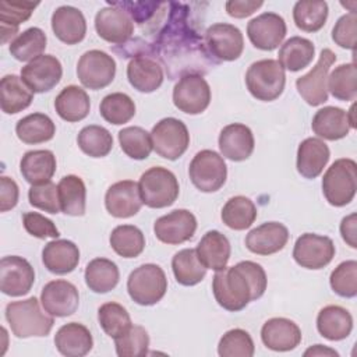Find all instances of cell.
<instances>
[{
    "instance_id": "6da1fadb",
    "label": "cell",
    "mask_w": 357,
    "mask_h": 357,
    "mask_svg": "<svg viewBox=\"0 0 357 357\" xmlns=\"http://www.w3.org/2000/svg\"><path fill=\"white\" fill-rule=\"evenodd\" d=\"M170 7L165 26L155 36L149 53L158 54L170 79L177 75L208 73L216 63L206 52L202 36L188 21V4L170 3Z\"/></svg>"
},
{
    "instance_id": "7a4b0ae2",
    "label": "cell",
    "mask_w": 357,
    "mask_h": 357,
    "mask_svg": "<svg viewBox=\"0 0 357 357\" xmlns=\"http://www.w3.org/2000/svg\"><path fill=\"white\" fill-rule=\"evenodd\" d=\"M266 284V273L259 264L241 261L215 273L212 291L222 308L236 312L245 308L250 301L262 297Z\"/></svg>"
},
{
    "instance_id": "3957f363",
    "label": "cell",
    "mask_w": 357,
    "mask_h": 357,
    "mask_svg": "<svg viewBox=\"0 0 357 357\" xmlns=\"http://www.w3.org/2000/svg\"><path fill=\"white\" fill-rule=\"evenodd\" d=\"M6 319L14 336L20 339L47 336L54 324L53 315L42 311L36 297L8 303L6 305Z\"/></svg>"
},
{
    "instance_id": "277c9868",
    "label": "cell",
    "mask_w": 357,
    "mask_h": 357,
    "mask_svg": "<svg viewBox=\"0 0 357 357\" xmlns=\"http://www.w3.org/2000/svg\"><path fill=\"white\" fill-rule=\"evenodd\" d=\"M284 84V68L273 59L254 61L245 73V85L248 92L262 102H272L278 99L283 93Z\"/></svg>"
},
{
    "instance_id": "5b68a950",
    "label": "cell",
    "mask_w": 357,
    "mask_h": 357,
    "mask_svg": "<svg viewBox=\"0 0 357 357\" xmlns=\"http://www.w3.org/2000/svg\"><path fill=\"white\" fill-rule=\"evenodd\" d=\"M357 191V163L353 159L342 158L335 160L322 177V192L333 206L350 204Z\"/></svg>"
},
{
    "instance_id": "8992f818",
    "label": "cell",
    "mask_w": 357,
    "mask_h": 357,
    "mask_svg": "<svg viewBox=\"0 0 357 357\" xmlns=\"http://www.w3.org/2000/svg\"><path fill=\"white\" fill-rule=\"evenodd\" d=\"M142 202L155 209L166 208L174 204L180 187L173 172L162 166H153L141 174L138 183Z\"/></svg>"
},
{
    "instance_id": "52a82bcc",
    "label": "cell",
    "mask_w": 357,
    "mask_h": 357,
    "mask_svg": "<svg viewBox=\"0 0 357 357\" xmlns=\"http://www.w3.org/2000/svg\"><path fill=\"white\" fill-rule=\"evenodd\" d=\"M167 290V279L156 264H144L135 268L127 279V291L131 300L139 305L159 303Z\"/></svg>"
},
{
    "instance_id": "ba28073f",
    "label": "cell",
    "mask_w": 357,
    "mask_h": 357,
    "mask_svg": "<svg viewBox=\"0 0 357 357\" xmlns=\"http://www.w3.org/2000/svg\"><path fill=\"white\" fill-rule=\"evenodd\" d=\"M188 174L191 183L202 192L220 190L227 178V166L223 156L211 149H202L192 158Z\"/></svg>"
},
{
    "instance_id": "9c48e42d",
    "label": "cell",
    "mask_w": 357,
    "mask_h": 357,
    "mask_svg": "<svg viewBox=\"0 0 357 357\" xmlns=\"http://www.w3.org/2000/svg\"><path fill=\"white\" fill-rule=\"evenodd\" d=\"M204 43L216 64L237 60L244 49L241 31L227 22H216L208 26L204 35Z\"/></svg>"
},
{
    "instance_id": "30bf717a",
    "label": "cell",
    "mask_w": 357,
    "mask_h": 357,
    "mask_svg": "<svg viewBox=\"0 0 357 357\" xmlns=\"http://www.w3.org/2000/svg\"><path fill=\"white\" fill-rule=\"evenodd\" d=\"M152 146L155 152L167 159H178L190 145V132L187 126L174 117H166L158 121L151 131Z\"/></svg>"
},
{
    "instance_id": "8fae6325",
    "label": "cell",
    "mask_w": 357,
    "mask_h": 357,
    "mask_svg": "<svg viewBox=\"0 0 357 357\" xmlns=\"http://www.w3.org/2000/svg\"><path fill=\"white\" fill-rule=\"evenodd\" d=\"M336 61V54L329 49H322L315 66L304 75L296 79V88L300 96L310 106H319L328 100L326 79L329 68Z\"/></svg>"
},
{
    "instance_id": "7c38bea8",
    "label": "cell",
    "mask_w": 357,
    "mask_h": 357,
    "mask_svg": "<svg viewBox=\"0 0 357 357\" xmlns=\"http://www.w3.org/2000/svg\"><path fill=\"white\" fill-rule=\"evenodd\" d=\"M77 75L79 82L88 89L98 91L106 88L114 79L116 61L103 50H88L78 60Z\"/></svg>"
},
{
    "instance_id": "4fadbf2b",
    "label": "cell",
    "mask_w": 357,
    "mask_h": 357,
    "mask_svg": "<svg viewBox=\"0 0 357 357\" xmlns=\"http://www.w3.org/2000/svg\"><path fill=\"white\" fill-rule=\"evenodd\" d=\"M174 106L187 114H199L211 103V88L199 74L180 77L173 88Z\"/></svg>"
},
{
    "instance_id": "5bb4252c",
    "label": "cell",
    "mask_w": 357,
    "mask_h": 357,
    "mask_svg": "<svg viewBox=\"0 0 357 357\" xmlns=\"http://www.w3.org/2000/svg\"><path fill=\"white\" fill-rule=\"evenodd\" d=\"M335 252L332 238L315 233H304L296 240L293 258L301 268L321 269L333 259Z\"/></svg>"
},
{
    "instance_id": "9a60e30c",
    "label": "cell",
    "mask_w": 357,
    "mask_h": 357,
    "mask_svg": "<svg viewBox=\"0 0 357 357\" xmlns=\"http://www.w3.org/2000/svg\"><path fill=\"white\" fill-rule=\"evenodd\" d=\"M63 67L53 54H40L21 68V78L33 93L53 89L61 79Z\"/></svg>"
},
{
    "instance_id": "2e32d148",
    "label": "cell",
    "mask_w": 357,
    "mask_h": 357,
    "mask_svg": "<svg viewBox=\"0 0 357 357\" xmlns=\"http://www.w3.org/2000/svg\"><path fill=\"white\" fill-rule=\"evenodd\" d=\"M35 282L32 265L22 257L7 255L0 261V290L11 297L26 294Z\"/></svg>"
},
{
    "instance_id": "e0dca14e",
    "label": "cell",
    "mask_w": 357,
    "mask_h": 357,
    "mask_svg": "<svg viewBox=\"0 0 357 357\" xmlns=\"http://www.w3.org/2000/svg\"><path fill=\"white\" fill-rule=\"evenodd\" d=\"M197 230V219L187 209H174L167 215L156 219L153 233L156 238L165 244H181L194 237Z\"/></svg>"
},
{
    "instance_id": "ac0fdd59",
    "label": "cell",
    "mask_w": 357,
    "mask_h": 357,
    "mask_svg": "<svg viewBox=\"0 0 357 357\" xmlns=\"http://www.w3.org/2000/svg\"><path fill=\"white\" fill-rule=\"evenodd\" d=\"M287 28L282 15L276 13H264L252 18L247 25L250 42L259 50L271 52L282 45Z\"/></svg>"
},
{
    "instance_id": "d6986e66",
    "label": "cell",
    "mask_w": 357,
    "mask_h": 357,
    "mask_svg": "<svg viewBox=\"0 0 357 357\" xmlns=\"http://www.w3.org/2000/svg\"><path fill=\"white\" fill-rule=\"evenodd\" d=\"M40 303L46 312L63 318L73 315L77 311L79 293L71 282L56 279L43 286L40 291Z\"/></svg>"
},
{
    "instance_id": "ffe728a7",
    "label": "cell",
    "mask_w": 357,
    "mask_h": 357,
    "mask_svg": "<svg viewBox=\"0 0 357 357\" xmlns=\"http://www.w3.org/2000/svg\"><path fill=\"white\" fill-rule=\"evenodd\" d=\"M95 29L103 40L121 46L131 39L134 33V21L124 10L107 6L96 13Z\"/></svg>"
},
{
    "instance_id": "44dd1931",
    "label": "cell",
    "mask_w": 357,
    "mask_h": 357,
    "mask_svg": "<svg viewBox=\"0 0 357 357\" xmlns=\"http://www.w3.org/2000/svg\"><path fill=\"white\" fill-rule=\"evenodd\" d=\"M142 204L138 184L132 180H121L112 184L105 195V206L107 212L120 219L137 215Z\"/></svg>"
},
{
    "instance_id": "7402d4cb",
    "label": "cell",
    "mask_w": 357,
    "mask_h": 357,
    "mask_svg": "<svg viewBox=\"0 0 357 357\" xmlns=\"http://www.w3.org/2000/svg\"><path fill=\"white\" fill-rule=\"evenodd\" d=\"M218 142L222 156L233 162H243L248 159L255 146L252 131L241 123H231L223 127Z\"/></svg>"
},
{
    "instance_id": "603a6c76",
    "label": "cell",
    "mask_w": 357,
    "mask_h": 357,
    "mask_svg": "<svg viewBox=\"0 0 357 357\" xmlns=\"http://www.w3.org/2000/svg\"><path fill=\"white\" fill-rule=\"evenodd\" d=\"M289 230L283 223L266 222L252 229L245 236V247L257 255H271L284 248Z\"/></svg>"
},
{
    "instance_id": "cb8c5ba5",
    "label": "cell",
    "mask_w": 357,
    "mask_h": 357,
    "mask_svg": "<svg viewBox=\"0 0 357 357\" xmlns=\"http://www.w3.org/2000/svg\"><path fill=\"white\" fill-rule=\"evenodd\" d=\"M301 329L287 318H271L261 328L262 343L273 351H290L301 342Z\"/></svg>"
},
{
    "instance_id": "d4e9b609",
    "label": "cell",
    "mask_w": 357,
    "mask_h": 357,
    "mask_svg": "<svg viewBox=\"0 0 357 357\" xmlns=\"http://www.w3.org/2000/svg\"><path fill=\"white\" fill-rule=\"evenodd\" d=\"M130 85L142 93L156 91L163 82L162 66L148 54L134 56L127 66Z\"/></svg>"
},
{
    "instance_id": "484cf974",
    "label": "cell",
    "mask_w": 357,
    "mask_h": 357,
    "mask_svg": "<svg viewBox=\"0 0 357 357\" xmlns=\"http://www.w3.org/2000/svg\"><path fill=\"white\" fill-rule=\"evenodd\" d=\"M52 29L63 43L77 45L85 38L86 21L81 10L73 6H61L52 14Z\"/></svg>"
},
{
    "instance_id": "4316f807",
    "label": "cell",
    "mask_w": 357,
    "mask_h": 357,
    "mask_svg": "<svg viewBox=\"0 0 357 357\" xmlns=\"http://www.w3.org/2000/svg\"><path fill=\"white\" fill-rule=\"evenodd\" d=\"M42 262L49 272L54 275H67L78 266L79 250L70 240L54 238L43 247Z\"/></svg>"
},
{
    "instance_id": "83f0119b",
    "label": "cell",
    "mask_w": 357,
    "mask_h": 357,
    "mask_svg": "<svg viewBox=\"0 0 357 357\" xmlns=\"http://www.w3.org/2000/svg\"><path fill=\"white\" fill-rule=\"evenodd\" d=\"M329 156V148L321 138H305L297 149V172L305 178H315L328 165Z\"/></svg>"
},
{
    "instance_id": "f1b7e54d",
    "label": "cell",
    "mask_w": 357,
    "mask_h": 357,
    "mask_svg": "<svg viewBox=\"0 0 357 357\" xmlns=\"http://www.w3.org/2000/svg\"><path fill=\"white\" fill-rule=\"evenodd\" d=\"M195 251L198 259L206 269L218 272L226 268L230 259L231 247L223 233L218 230H209L202 236Z\"/></svg>"
},
{
    "instance_id": "f546056e",
    "label": "cell",
    "mask_w": 357,
    "mask_h": 357,
    "mask_svg": "<svg viewBox=\"0 0 357 357\" xmlns=\"http://www.w3.org/2000/svg\"><path fill=\"white\" fill-rule=\"evenodd\" d=\"M54 346L66 357H82L92 350L93 339L85 325L68 322L56 332Z\"/></svg>"
},
{
    "instance_id": "4dcf8cb0",
    "label": "cell",
    "mask_w": 357,
    "mask_h": 357,
    "mask_svg": "<svg viewBox=\"0 0 357 357\" xmlns=\"http://www.w3.org/2000/svg\"><path fill=\"white\" fill-rule=\"evenodd\" d=\"M56 156L49 149H33L24 153L20 162V172L25 181L32 185L50 181L56 173Z\"/></svg>"
},
{
    "instance_id": "1f68e13d",
    "label": "cell",
    "mask_w": 357,
    "mask_h": 357,
    "mask_svg": "<svg viewBox=\"0 0 357 357\" xmlns=\"http://www.w3.org/2000/svg\"><path fill=\"white\" fill-rule=\"evenodd\" d=\"M317 329L328 340H343L351 333L353 317L340 305H326L318 312Z\"/></svg>"
},
{
    "instance_id": "d6a6232c",
    "label": "cell",
    "mask_w": 357,
    "mask_h": 357,
    "mask_svg": "<svg viewBox=\"0 0 357 357\" xmlns=\"http://www.w3.org/2000/svg\"><path fill=\"white\" fill-rule=\"evenodd\" d=\"M312 131L324 139L337 141L344 138L350 131V123L347 119V113L335 106H325L319 109L311 123Z\"/></svg>"
},
{
    "instance_id": "836d02e7",
    "label": "cell",
    "mask_w": 357,
    "mask_h": 357,
    "mask_svg": "<svg viewBox=\"0 0 357 357\" xmlns=\"http://www.w3.org/2000/svg\"><path fill=\"white\" fill-rule=\"evenodd\" d=\"M56 113L68 123L84 120L89 114L91 100L85 89L77 85H68L54 99Z\"/></svg>"
},
{
    "instance_id": "e575fe53",
    "label": "cell",
    "mask_w": 357,
    "mask_h": 357,
    "mask_svg": "<svg viewBox=\"0 0 357 357\" xmlns=\"http://www.w3.org/2000/svg\"><path fill=\"white\" fill-rule=\"evenodd\" d=\"M0 105L6 114H15L26 109L33 100V92L15 74L4 75L0 81Z\"/></svg>"
},
{
    "instance_id": "d590c367",
    "label": "cell",
    "mask_w": 357,
    "mask_h": 357,
    "mask_svg": "<svg viewBox=\"0 0 357 357\" xmlns=\"http://www.w3.org/2000/svg\"><path fill=\"white\" fill-rule=\"evenodd\" d=\"M279 63L290 73L300 71L308 67L315 56L314 43L301 36H291L279 49Z\"/></svg>"
},
{
    "instance_id": "8d00e7d4",
    "label": "cell",
    "mask_w": 357,
    "mask_h": 357,
    "mask_svg": "<svg viewBox=\"0 0 357 357\" xmlns=\"http://www.w3.org/2000/svg\"><path fill=\"white\" fill-rule=\"evenodd\" d=\"M15 134L20 141L28 145L50 141L56 134L53 120L45 113H32L15 124Z\"/></svg>"
},
{
    "instance_id": "74e56055",
    "label": "cell",
    "mask_w": 357,
    "mask_h": 357,
    "mask_svg": "<svg viewBox=\"0 0 357 357\" xmlns=\"http://www.w3.org/2000/svg\"><path fill=\"white\" fill-rule=\"evenodd\" d=\"M59 199L61 212L70 216H82L86 206V188L79 176L67 174L59 184Z\"/></svg>"
},
{
    "instance_id": "f35d334b",
    "label": "cell",
    "mask_w": 357,
    "mask_h": 357,
    "mask_svg": "<svg viewBox=\"0 0 357 357\" xmlns=\"http://www.w3.org/2000/svg\"><path fill=\"white\" fill-rule=\"evenodd\" d=\"M85 283L93 293H107L113 290L120 279L117 265L107 258H95L85 268Z\"/></svg>"
},
{
    "instance_id": "ab89813d",
    "label": "cell",
    "mask_w": 357,
    "mask_h": 357,
    "mask_svg": "<svg viewBox=\"0 0 357 357\" xmlns=\"http://www.w3.org/2000/svg\"><path fill=\"white\" fill-rule=\"evenodd\" d=\"M172 269L176 282L181 286H195L206 275V268L198 259L194 248H184L174 254Z\"/></svg>"
},
{
    "instance_id": "60d3db41",
    "label": "cell",
    "mask_w": 357,
    "mask_h": 357,
    "mask_svg": "<svg viewBox=\"0 0 357 357\" xmlns=\"http://www.w3.org/2000/svg\"><path fill=\"white\" fill-rule=\"evenodd\" d=\"M257 213V206L250 198L236 195L227 199L223 205L220 218L227 227L233 230H245L255 222Z\"/></svg>"
},
{
    "instance_id": "b9f144b4",
    "label": "cell",
    "mask_w": 357,
    "mask_h": 357,
    "mask_svg": "<svg viewBox=\"0 0 357 357\" xmlns=\"http://www.w3.org/2000/svg\"><path fill=\"white\" fill-rule=\"evenodd\" d=\"M39 3L31 1H0V25H1V43L13 39L18 31V25L25 22L38 7Z\"/></svg>"
},
{
    "instance_id": "7bdbcfd3",
    "label": "cell",
    "mask_w": 357,
    "mask_h": 357,
    "mask_svg": "<svg viewBox=\"0 0 357 357\" xmlns=\"http://www.w3.org/2000/svg\"><path fill=\"white\" fill-rule=\"evenodd\" d=\"M46 33L38 28L32 26L18 33L8 46L11 56L18 61H31L40 56L46 49Z\"/></svg>"
},
{
    "instance_id": "ee69618b",
    "label": "cell",
    "mask_w": 357,
    "mask_h": 357,
    "mask_svg": "<svg viewBox=\"0 0 357 357\" xmlns=\"http://www.w3.org/2000/svg\"><path fill=\"white\" fill-rule=\"evenodd\" d=\"M109 241L113 251L123 258H135L145 248L144 233L132 225H120L114 227Z\"/></svg>"
},
{
    "instance_id": "f6af8a7d",
    "label": "cell",
    "mask_w": 357,
    "mask_h": 357,
    "mask_svg": "<svg viewBox=\"0 0 357 357\" xmlns=\"http://www.w3.org/2000/svg\"><path fill=\"white\" fill-rule=\"evenodd\" d=\"M326 89L333 98L353 102L357 96V68L354 63L337 66L326 79Z\"/></svg>"
},
{
    "instance_id": "bcb514c9",
    "label": "cell",
    "mask_w": 357,
    "mask_h": 357,
    "mask_svg": "<svg viewBox=\"0 0 357 357\" xmlns=\"http://www.w3.org/2000/svg\"><path fill=\"white\" fill-rule=\"evenodd\" d=\"M328 3L301 0L293 7V20L298 29L305 32L319 31L328 18Z\"/></svg>"
},
{
    "instance_id": "7dc6e473",
    "label": "cell",
    "mask_w": 357,
    "mask_h": 357,
    "mask_svg": "<svg viewBox=\"0 0 357 357\" xmlns=\"http://www.w3.org/2000/svg\"><path fill=\"white\" fill-rule=\"evenodd\" d=\"M77 144L85 155L91 158H103L109 155L113 148V137L105 127L91 124L78 132Z\"/></svg>"
},
{
    "instance_id": "c3c4849f",
    "label": "cell",
    "mask_w": 357,
    "mask_h": 357,
    "mask_svg": "<svg viewBox=\"0 0 357 357\" xmlns=\"http://www.w3.org/2000/svg\"><path fill=\"white\" fill-rule=\"evenodd\" d=\"M99 112L107 123L120 126L135 116V103L127 93L113 92L102 99Z\"/></svg>"
},
{
    "instance_id": "681fc988",
    "label": "cell",
    "mask_w": 357,
    "mask_h": 357,
    "mask_svg": "<svg viewBox=\"0 0 357 357\" xmlns=\"http://www.w3.org/2000/svg\"><path fill=\"white\" fill-rule=\"evenodd\" d=\"M119 142L121 151L131 159L144 160L146 159L153 146L151 139V132L145 131L142 127H126L119 131Z\"/></svg>"
},
{
    "instance_id": "f907efd6",
    "label": "cell",
    "mask_w": 357,
    "mask_h": 357,
    "mask_svg": "<svg viewBox=\"0 0 357 357\" xmlns=\"http://www.w3.org/2000/svg\"><path fill=\"white\" fill-rule=\"evenodd\" d=\"M98 321L103 332L113 339L124 333L132 325L127 310L114 301L105 303L99 307Z\"/></svg>"
},
{
    "instance_id": "816d5d0a",
    "label": "cell",
    "mask_w": 357,
    "mask_h": 357,
    "mask_svg": "<svg viewBox=\"0 0 357 357\" xmlns=\"http://www.w3.org/2000/svg\"><path fill=\"white\" fill-rule=\"evenodd\" d=\"M116 353L120 357H139L148 354L149 335L145 328L131 325L124 333L114 337Z\"/></svg>"
},
{
    "instance_id": "f5cc1de1",
    "label": "cell",
    "mask_w": 357,
    "mask_h": 357,
    "mask_svg": "<svg viewBox=\"0 0 357 357\" xmlns=\"http://www.w3.org/2000/svg\"><path fill=\"white\" fill-rule=\"evenodd\" d=\"M255 346L250 333L236 328L227 331L219 340L218 354L222 357H252Z\"/></svg>"
},
{
    "instance_id": "db71d44e",
    "label": "cell",
    "mask_w": 357,
    "mask_h": 357,
    "mask_svg": "<svg viewBox=\"0 0 357 357\" xmlns=\"http://www.w3.org/2000/svg\"><path fill=\"white\" fill-rule=\"evenodd\" d=\"M329 283L332 290L346 298H353L357 296V262L349 259L340 262L331 273Z\"/></svg>"
},
{
    "instance_id": "11a10c76",
    "label": "cell",
    "mask_w": 357,
    "mask_h": 357,
    "mask_svg": "<svg viewBox=\"0 0 357 357\" xmlns=\"http://www.w3.org/2000/svg\"><path fill=\"white\" fill-rule=\"evenodd\" d=\"M28 199L33 208H38L47 213L56 215L61 211L59 190L52 180L42 184L32 185L28 191Z\"/></svg>"
},
{
    "instance_id": "9f6ffc18",
    "label": "cell",
    "mask_w": 357,
    "mask_h": 357,
    "mask_svg": "<svg viewBox=\"0 0 357 357\" xmlns=\"http://www.w3.org/2000/svg\"><path fill=\"white\" fill-rule=\"evenodd\" d=\"M109 6L119 7L124 10L132 21L142 25L158 17L163 3L159 1H109Z\"/></svg>"
},
{
    "instance_id": "6f0895ef",
    "label": "cell",
    "mask_w": 357,
    "mask_h": 357,
    "mask_svg": "<svg viewBox=\"0 0 357 357\" xmlns=\"http://www.w3.org/2000/svg\"><path fill=\"white\" fill-rule=\"evenodd\" d=\"M356 33H357V14L356 13H349L342 15L333 29H332V39L333 42L349 50H354L356 47Z\"/></svg>"
},
{
    "instance_id": "680465c9",
    "label": "cell",
    "mask_w": 357,
    "mask_h": 357,
    "mask_svg": "<svg viewBox=\"0 0 357 357\" xmlns=\"http://www.w3.org/2000/svg\"><path fill=\"white\" fill-rule=\"evenodd\" d=\"M22 225L26 233L36 238H57L60 236L56 225L38 212H25L22 215Z\"/></svg>"
},
{
    "instance_id": "91938a15",
    "label": "cell",
    "mask_w": 357,
    "mask_h": 357,
    "mask_svg": "<svg viewBox=\"0 0 357 357\" xmlns=\"http://www.w3.org/2000/svg\"><path fill=\"white\" fill-rule=\"evenodd\" d=\"M20 190L17 183L7 176L0 177V211L7 212L18 202Z\"/></svg>"
},
{
    "instance_id": "94428289",
    "label": "cell",
    "mask_w": 357,
    "mask_h": 357,
    "mask_svg": "<svg viewBox=\"0 0 357 357\" xmlns=\"http://www.w3.org/2000/svg\"><path fill=\"white\" fill-rule=\"evenodd\" d=\"M264 1L261 0H229L226 1V11L233 18H245L254 14Z\"/></svg>"
},
{
    "instance_id": "6125c7cd",
    "label": "cell",
    "mask_w": 357,
    "mask_h": 357,
    "mask_svg": "<svg viewBox=\"0 0 357 357\" xmlns=\"http://www.w3.org/2000/svg\"><path fill=\"white\" fill-rule=\"evenodd\" d=\"M357 215L356 213H350L349 216H344L342 219V223H340V234H342V238L351 247V248H357Z\"/></svg>"
},
{
    "instance_id": "be15d7a7",
    "label": "cell",
    "mask_w": 357,
    "mask_h": 357,
    "mask_svg": "<svg viewBox=\"0 0 357 357\" xmlns=\"http://www.w3.org/2000/svg\"><path fill=\"white\" fill-rule=\"evenodd\" d=\"M304 356H333V357H337L339 353L331 347H326V346H322V344H314L311 347H308L305 351H304Z\"/></svg>"
},
{
    "instance_id": "e7e4bbea",
    "label": "cell",
    "mask_w": 357,
    "mask_h": 357,
    "mask_svg": "<svg viewBox=\"0 0 357 357\" xmlns=\"http://www.w3.org/2000/svg\"><path fill=\"white\" fill-rule=\"evenodd\" d=\"M347 113V119H349V123H350V127L351 128H356V119H354V105H351V107L349 109Z\"/></svg>"
}]
</instances>
